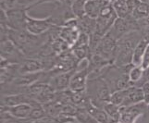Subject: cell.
Returning <instances> with one entry per match:
<instances>
[{
    "label": "cell",
    "mask_w": 149,
    "mask_h": 123,
    "mask_svg": "<svg viewBox=\"0 0 149 123\" xmlns=\"http://www.w3.org/2000/svg\"><path fill=\"white\" fill-rule=\"evenodd\" d=\"M75 116H76V120L79 123H98L86 108L77 109Z\"/></svg>",
    "instance_id": "5b68a950"
},
{
    "label": "cell",
    "mask_w": 149,
    "mask_h": 123,
    "mask_svg": "<svg viewBox=\"0 0 149 123\" xmlns=\"http://www.w3.org/2000/svg\"><path fill=\"white\" fill-rule=\"evenodd\" d=\"M142 74V71L139 68H134L132 71H131V74H130V78L132 81H136L138 80L141 77Z\"/></svg>",
    "instance_id": "7c38bea8"
},
{
    "label": "cell",
    "mask_w": 149,
    "mask_h": 123,
    "mask_svg": "<svg viewBox=\"0 0 149 123\" xmlns=\"http://www.w3.org/2000/svg\"><path fill=\"white\" fill-rule=\"evenodd\" d=\"M69 123H79L77 120H75V121H72V122H69Z\"/></svg>",
    "instance_id": "4fadbf2b"
},
{
    "label": "cell",
    "mask_w": 149,
    "mask_h": 123,
    "mask_svg": "<svg viewBox=\"0 0 149 123\" xmlns=\"http://www.w3.org/2000/svg\"><path fill=\"white\" fill-rule=\"evenodd\" d=\"M85 72L81 70V72H78L74 75L70 80V86L71 90L75 92H81L84 89V81H85Z\"/></svg>",
    "instance_id": "277c9868"
},
{
    "label": "cell",
    "mask_w": 149,
    "mask_h": 123,
    "mask_svg": "<svg viewBox=\"0 0 149 123\" xmlns=\"http://www.w3.org/2000/svg\"><path fill=\"white\" fill-rule=\"evenodd\" d=\"M141 107H142L141 105L123 107L124 109L120 110L121 121L123 123H132L135 117L140 114Z\"/></svg>",
    "instance_id": "3957f363"
},
{
    "label": "cell",
    "mask_w": 149,
    "mask_h": 123,
    "mask_svg": "<svg viewBox=\"0 0 149 123\" xmlns=\"http://www.w3.org/2000/svg\"><path fill=\"white\" fill-rule=\"evenodd\" d=\"M49 23L47 22H36V20H28V28L32 33L37 34L44 32L45 29H47Z\"/></svg>",
    "instance_id": "8992f818"
},
{
    "label": "cell",
    "mask_w": 149,
    "mask_h": 123,
    "mask_svg": "<svg viewBox=\"0 0 149 123\" xmlns=\"http://www.w3.org/2000/svg\"><path fill=\"white\" fill-rule=\"evenodd\" d=\"M146 47H147L146 44L142 41V42L135 47L134 53H133V56H132V61L135 66H138L142 63L143 57V54H145V51L146 49Z\"/></svg>",
    "instance_id": "52a82bcc"
},
{
    "label": "cell",
    "mask_w": 149,
    "mask_h": 123,
    "mask_svg": "<svg viewBox=\"0 0 149 123\" xmlns=\"http://www.w3.org/2000/svg\"><path fill=\"white\" fill-rule=\"evenodd\" d=\"M142 67L143 69H146L149 67V44L146 47L145 54H143V60H142Z\"/></svg>",
    "instance_id": "8fae6325"
},
{
    "label": "cell",
    "mask_w": 149,
    "mask_h": 123,
    "mask_svg": "<svg viewBox=\"0 0 149 123\" xmlns=\"http://www.w3.org/2000/svg\"><path fill=\"white\" fill-rule=\"evenodd\" d=\"M143 99V91L139 88H130L117 92L111 97V103L117 106H130Z\"/></svg>",
    "instance_id": "6da1fadb"
},
{
    "label": "cell",
    "mask_w": 149,
    "mask_h": 123,
    "mask_svg": "<svg viewBox=\"0 0 149 123\" xmlns=\"http://www.w3.org/2000/svg\"><path fill=\"white\" fill-rule=\"evenodd\" d=\"M39 68H40V65H38V62L33 61V60H30L25 63L22 69L26 71V72H28V71H33L35 69H38Z\"/></svg>",
    "instance_id": "30bf717a"
},
{
    "label": "cell",
    "mask_w": 149,
    "mask_h": 123,
    "mask_svg": "<svg viewBox=\"0 0 149 123\" xmlns=\"http://www.w3.org/2000/svg\"><path fill=\"white\" fill-rule=\"evenodd\" d=\"M32 109L33 106L28 104H20L13 106H3V111L8 112L15 119L18 120L30 119Z\"/></svg>",
    "instance_id": "7a4b0ae2"
},
{
    "label": "cell",
    "mask_w": 149,
    "mask_h": 123,
    "mask_svg": "<svg viewBox=\"0 0 149 123\" xmlns=\"http://www.w3.org/2000/svg\"><path fill=\"white\" fill-rule=\"evenodd\" d=\"M104 108H105V111L107 112V114L109 115L111 119L118 120L119 117H120V108H119V106H117L113 103L106 104Z\"/></svg>",
    "instance_id": "9c48e42d"
},
{
    "label": "cell",
    "mask_w": 149,
    "mask_h": 123,
    "mask_svg": "<svg viewBox=\"0 0 149 123\" xmlns=\"http://www.w3.org/2000/svg\"><path fill=\"white\" fill-rule=\"evenodd\" d=\"M70 81V75L65 74V75H60L58 78H56L55 81H53L52 83V88L54 89H64L65 87L69 85Z\"/></svg>",
    "instance_id": "ba28073f"
}]
</instances>
